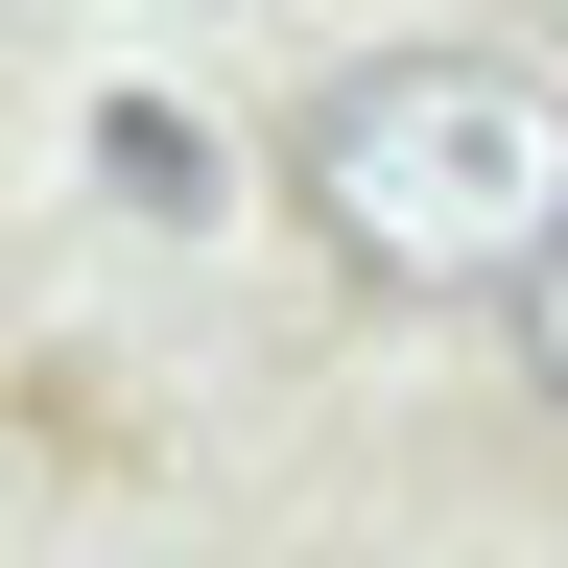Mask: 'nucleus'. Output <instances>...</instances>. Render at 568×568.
<instances>
[{"label":"nucleus","instance_id":"1","mask_svg":"<svg viewBox=\"0 0 568 568\" xmlns=\"http://www.w3.org/2000/svg\"><path fill=\"white\" fill-rule=\"evenodd\" d=\"M284 190H308V237L355 284H521L568 261V71L521 48H355L308 142H284Z\"/></svg>","mask_w":568,"mask_h":568},{"label":"nucleus","instance_id":"2","mask_svg":"<svg viewBox=\"0 0 568 568\" xmlns=\"http://www.w3.org/2000/svg\"><path fill=\"white\" fill-rule=\"evenodd\" d=\"M521 379H545V403H568V261H545V284H521Z\"/></svg>","mask_w":568,"mask_h":568},{"label":"nucleus","instance_id":"3","mask_svg":"<svg viewBox=\"0 0 568 568\" xmlns=\"http://www.w3.org/2000/svg\"><path fill=\"white\" fill-rule=\"evenodd\" d=\"M521 24H545V48H568V0H521Z\"/></svg>","mask_w":568,"mask_h":568}]
</instances>
